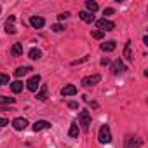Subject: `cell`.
I'll return each mask as SVG.
<instances>
[{
	"label": "cell",
	"instance_id": "cell-1",
	"mask_svg": "<svg viewBox=\"0 0 148 148\" xmlns=\"http://www.w3.org/2000/svg\"><path fill=\"white\" fill-rule=\"evenodd\" d=\"M79 125H82V129L87 132L89 131V125H91V113L87 110H82L79 113Z\"/></svg>",
	"mask_w": 148,
	"mask_h": 148
},
{
	"label": "cell",
	"instance_id": "cell-2",
	"mask_svg": "<svg viewBox=\"0 0 148 148\" xmlns=\"http://www.w3.org/2000/svg\"><path fill=\"white\" fill-rule=\"evenodd\" d=\"M98 139H99V143H103V145L112 141V132H110V127H108V125H101V127H99Z\"/></svg>",
	"mask_w": 148,
	"mask_h": 148
},
{
	"label": "cell",
	"instance_id": "cell-3",
	"mask_svg": "<svg viewBox=\"0 0 148 148\" xmlns=\"http://www.w3.org/2000/svg\"><path fill=\"white\" fill-rule=\"evenodd\" d=\"M96 26L99 28V32H112L113 28H115V23H112L110 19H106V18H103V19H98L96 21Z\"/></svg>",
	"mask_w": 148,
	"mask_h": 148
},
{
	"label": "cell",
	"instance_id": "cell-4",
	"mask_svg": "<svg viewBox=\"0 0 148 148\" xmlns=\"http://www.w3.org/2000/svg\"><path fill=\"white\" fill-rule=\"evenodd\" d=\"M38 86H40V75H32V77L28 79V82H26V87H28V91H32V92H35Z\"/></svg>",
	"mask_w": 148,
	"mask_h": 148
},
{
	"label": "cell",
	"instance_id": "cell-5",
	"mask_svg": "<svg viewBox=\"0 0 148 148\" xmlns=\"http://www.w3.org/2000/svg\"><path fill=\"white\" fill-rule=\"evenodd\" d=\"M99 80H101V77H99V75H91V77L82 79V86H84V87H92V86H96Z\"/></svg>",
	"mask_w": 148,
	"mask_h": 148
},
{
	"label": "cell",
	"instance_id": "cell-6",
	"mask_svg": "<svg viewBox=\"0 0 148 148\" xmlns=\"http://www.w3.org/2000/svg\"><path fill=\"white\" fill-rule=\"evenodd\" d=\"M26 125H28V120L23 119V117H18V119L12 120V127L16 131H23V129H26Z\"/></svg>",
	"mask_w": 148,
	"mask_h": 148
},
{
	"label": "cell",
	"instance_id": "cell-7",
	"mask_svg": "<svg viewBox=\"0 0 148 148\" xmlns=\"http://www.w3.org/2000/svg\"><path fill=\"white\" fill-rule=\"evenodd\" d=\"M30 25L33 26V28H44V25H45V19L44 18H40V16H32L30 18Z\"/></svg>",
	"mask_w": 148,
	"mask_h": 148
},
{
	"label": "cell",
	"instance_id": "cell-8",
	"mask_svg": "<svg viewBox=\"0 0 148 148\" xmlns=\"http://www.w3.org/2000/svg\"><path fill=\"white\" fill-rule=\"evenodd\" d=\"M61 94L66 98V96H75L77 94V87L73 86V84H68V86H64L63 89H61Z\"/></svg>",
	"mask_w": 148,
	"mask_h": 148
},
{
	"label": "cell",
	"instance_id": "cell-9",
	"mask_svg": "<svg viewBox=\"0 0 148 148\" xmlns=\"http://www.w3.org/2000/svg\"><path fill=\"white\" fill-rule=\"evenodd\" d=\"M112 70H113V73H115V75H119V73H124L127 68H125V64H124L120 59H117V61L112 64Z\"/></svg>",
	"mask_w": 148,
	"mask_h": 148
},
{
	"label": "cell",
	"instance_id": "cell-10",
	"mask_svg": "<svg viewBox=\"0 0 148 148\" xmlns=\"http://www.w3.org/2000/svg\"><path fill=\"white\" fill-rule=\"evenodd\" d=\"M51 127V122H47V120H37L35 124H33V131L35 132H38V131H42V129H49Z\"/></svg>",
	"mask_w": 148,
	"mask_h": 148
},
{
	"label": "cell",
	"instance_id": "cell-11",
	"mask_svg": "<svg viewBox=\"0 0 148 148\" xmlns=\"http://www.w3.org/2000/svg\"><path fill=\"white\" fill-rule=\"evenodd\" d=\"M79 18H80L84 23H92V21H94V14H91V12H87V11H80V12H79Z\"/></svg>",
	"mask_w": 148,
	"mask_h": 148
},
{
	"label": "cell",
	"instance_id": "cell-12",
	"mask_svg": "<svg viewBox=\"0 0 148 148\" xmlns=\"http://www.w3.org/2000/svg\"><path fill=\"white\" fill-rule=\"evenodd\" d=\"M14 21H16V18H14V16H11V18L5 21V32H7V33H16V26H14Z\"/></svg>",
	"mask_w": 148,
	"mask_h": 148
},
{
	"label": "cell",
	"instance_id": "cell-13",
	"mask_svg": "<svg viewBox=\"0 0 148 148\" xmlns=\"http://www.w3.org/2000/svg\"><path fill=\"white\" fill-rule=\"evenodd\" d=\"M139 146H141V139H138V138H127L125 148H139Z\"/></svg>",
	"mask_w": 148,
	"mask_h": 148
},
{
	"label": "cell",
	"instance_id": "cell-14",
	"mask_svg": "<svg viewBox=\"0 0 148 148\" xmlns=\"http://www.w3.org/2000/svg\"><path fill=\"white\" fill-rule=\"evenodd\" d=\"M115 47H117L115 40H108V42H103V44H101V49H103V51H106V52L115 51Z\"/></svg>",
	"mask_w": 148,
	"mask_h": 148
},
{
	"label": "cell",
	"instance_id": "cell-15",
	"mask_svg": "<svg viewBox=\"0 0 148 148\" xmlns=\"http://www.w3.org/2000/svg\"><path fill=\"white\" fill-rule=\"evenodd\" d=\"M30 70H32L30 66H19V68H18V70L14 71V75H16V77H25L26 73L30 71Z\"/></svg>",
	"mask_w": 148,
	"mask_h": 148
},
{
	"label": "cell",
	"instance_id": "cell-16",
	"mask_svg": "<svg viewBox=\"0 0 148 148\" xmlns=\"http://www.w3.org/2000/svg\"><path fill=\"white\" fill-rule=\"evenodd\" d=\"M11 91H12L14 94H18V92H21V91H23V82H19V80H16V82H12V84H11Z\"/></svg>",
	"mask_w": 148,
	"mask_h": 148
},
{
	"label": "cell",
	"instance_id": "cell-17",
	"mask_svg": "<svg viewBox=\"0 0 148 148\" xmlns=\"http://www.w3.org/2000/svg\"><path fill=\"white\" fill-rule=\"evenodd\" d=\"M68 134H70V138H79V125L73 122L71 125H70V131H68Z\"/></svg>",
	"mask_w": 148,
	"mask_h": 148
},
{
	"label": "cell",
	"instance_id": "cell-18",
	"mask_svg": "<svg viewBox=\"0 0 148 148\" xmlns=\"http://www.w3.org/2000/svg\"><path fill=\"white\" fill-rule=\"evenodd\" d=\"M86 7H87V12H91V14H94V12L98 11V4L92 2V0H87V2H86Z\"/></svg>",
	"mask_w": 148,
	"mask_h": 148
},
{
	"label": "cell",
	"instance_id": "cell-19",
	"mask_svg": "<svg viewBox=\"0 0 148 148\" xmlns=\"http://www.w3.org/2000/svg\"><path fill=\"white\" fill-rule=\"evenodd\" d=\"M11 52H12V56H21L23 54V45L21 44H14L12 49H11Z\"/></svg>",
	"mask_w": 148,
	"mask_h": 148
},
{
	"label": "cell",
	"instance_id": "cell-20",
	"mask_svg": "<svg viewBox=\"0 0 148 148\" xmlns=\"http://www.w3.org/2000/svg\"><path fill=\"white\" fill-rule=\"evenodd\" d=\"M124 58L127 61H132V52H131V42L125 44V49H124Z\"/></svg>",
	"mask_w": 148,
	"mask_h": 148
},
{
	"label": "cell",
	"instance_id": "cell-21",
	"mask_svg": "<svg viewBox=\"0 0 148 148\" xmlns=\"http://www.w3.org/2000/svg\"><path fill=\"white\" fill-rule=\"evenodd\" d=\"M45 98H47V86H42V87H40V91L37 92V99L44 101Z\"/></svg>",
	"mask_w": 148,
	"mask_h": 148
},
{
	"label": "cell",
	"instance_id": "cell-22",
	"mask_svg": "<svg viewBox=\"0 0 148 148\" xmlns=\"http://www.w3.org/2000/svg\"><path fill=\"white\" fill-rule=\"evenodd\" d=\"M14 98H5V96H0V105H14Z\"/></svg>",
	"mask_w": 148,
	"mask_h": 148
},
{
	"label": "cell",
	"instance_id": "cell-23",
	"mask_svg": "<svg viewBox=\"0 0 148 148\" xmlns=\"http://www.w3.org/2000/svg\"><path fill=\"white\" fill-rule=\"evenodd\" d=\"M40 56H42V52H40L38 49H32L30 54H28V58H32V59H38Z\"/></svg>",
	"mask_w": 148,
	"mask_h": 148
},
{
	"label": "cell",
	"instance_id": "cell-24",
	"mask_svg": "<svg viewBox=\"0 0 148 148\" xmlns=\"http://www.w3.org/2000/svg\"><path fill=\"white\" fill-rule=\"evenodd\" d=\"M4 84H9V75L0 73V86H4Z\"/></svg>",
	"mask_w": 148,
	"mask_h": 148
},
{
	"label": "cell",
	"instance_id": "cell-25",
	"mask_svg": "<svg viewBox=\"0 0 148 148\" xmlns=\"http://www.w3.org/2000/svg\"><path fill=\"white\" fill-rule=\"evenodd\" d=\"M91 35H92V38H98V40H101L105 33H103V32H99V30H94V32H92Z\"/></svg>",
	"mask_w": 148,
	"mask_h": 148
},
{
	"label": "cell",
	"instance_id": "cell-26",
	"mask_svg": "<svg viewBox=\"0 0 148 148\" xmlns=\"http://www.w3.org/2000/svg\"><path fill=\"white\" fill-rule=\"evenodd\" d=\"M51 28H52V32H63V30H64V26H63V25H59V23H56V25H52Z\"/></svg>",
	"mask_w": 148,
	"mask_h": 148
},
{
	"label": "cell",
	"instance_id": "cell-27",
	"mask_svg": "<svg viewBox=\"0 0 148 148\" xmlns=\"http://www.w3.org/2000/svg\"><path fill=\"white\" fill-rule=\"evenodd\" d=\"M4 125H9V120L4 119V117H0V127H4Z\"/></svg>",
	"mask_w": 148,
	"mask_h": 148
},
{
	"label": "cell",
	"instance_id": "cell-28",
	"mask_svg": "<svg viewBox=\"0 0 148 148\" xmlns=\"http://www.w3.org/2000/svg\"><path fill=\"white\" fill-rule=\"evenodd\" d=\"M113 12H115V11H113L112 7H108V9H105V18H106V16H112Z\"/></svg>",
	"mask_w": 148,
	"mask_h": 148
},
{
	"label": "cell",
	"instance_id": "cell-29",
	"mask_svg": "<svg viewBox=\"0 0 148 148\" xmlns=\"http://www.w3.org/2000/svg\"><path fill=\"white\" fill-rule=\"evenodd\" d=\"M68 106H70V108H73V110H77V108H79V103H75V101H70V103H68Z\"/></svg>",
	"mask_w": 148,
	"mask_h": 148
},
{
	"label": "cell",
	"instance_id": "cell-30",
	"mask_svg": "<svg viewBox=\"0 0 148 148\" xmlns=\"http://www.w3.org/2000/svg\"><path fill=\"white\" fill-rule=\"evenodd\" d=\"M68 16H70L68 12H63V14H59V16H58V19H59V21H63V19H66Z\"/></svg>",
	"mask_w": 148,
	"mask_h": 148
},
{
	"label": "cell",
	"instance_id": "cell-31",
	"mask_svg": "<svg viewBox=\"0 0 148 148\" xmlns=\"http://www.w3.org/2000/svg\"><path fill=\"white\" fill-rule=\"evenodd\" d=\"M108 63H110V59H108V58H103V59H101V64H103V66H105V64H108Z\"/></svg>",
	"mask_w": 148,
	"mask_h": 148
}]
</instances>
